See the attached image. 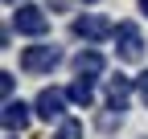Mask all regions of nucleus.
Wrapping results in <instances>:
<instances>
[{"instance_id":"f257e3e1","label":"nucleus","mask_w":148,"mask_h":139,"mask_svg":"<svg viewBox=\"0 0 148 139\" xmlns=\"http://www.w3.org/2000/svg\"><path fill=\"white\" fill-rule=\"evenodd\" d=\"M58 61H62V49H58V45H49V41L21 49V70H25V74H49Z\"/></svg>"},{"instance_id":"f03ea898","label":"nucleus","mask_w":148,"mask_h":139,"mask_svg":"<svg viewBox=\"0 0 148 139\" xmlns=\"http://www.w3.org/2000/svg\"><path fill=\"white\" fill-rule=\"evenodd\" d=\"M12 29L25 33V37H45L49 16H45V8H37V4H21V8L12 12Z\"/></svg>"},{"instance_id":"7ed1b4c3","label":"nucleus","mask_w":148,"mask_h":139,"mask_svg":"<svg viewBox=\"0 0 148 139\" xmlns=\"http://www.w3.org/2000/svg\"><path fill=\"white\" fill-rule=\"evenodd\" d=\"M115 49H119V61H140L144 57V33H140V25H132V21H119V29H115Z\"/></svg>"},{"instance_id":"20e7f679","label":"nucleus","mask_w":148,"mask_h":139,"mask_svg":"<svg viewBox=\"0 0 148 139\" xmlns=\"http://www.w3.org/2000/svg\"><path fill=\"white\" fill-rule=\"evenodd\" d=\"M66 98H70V94H62V90H53V86H45V90L37 94L33 111L41 115L45 123H53V119H62V115H66Z\"/></svg>"},{"instance_id":"39448f33","label":"nucleus","mask_w":148,"mask_h":139,"mask_svg":"<svg viewBox=\"0 0 148 139\" xmlns=\"http://www.w3.org/2000/svg\"><path fill=\"white\" fill-rule=\"evenodd\" d=\"M74 33H78L82 41H90V45H95V41H103L107 33H115V29H111V21H107V16L86 12V16H78V21H74Z\"/></svg>"},{"instance_id":"423d86ee","label":"nucleus","mask_w":148,"mask_h":139,"mask_svg":"<svg viewBox=\"0 0 148 139\" xmlns=\"http://www.w3.org/2000/svg\"><path fill=\"white\" fill-rule=\"evenodd\" d=\"M127 94H132V78H123V74H115V78H107V98H111V111H127Z\"/></svg>"},{"instance_id":"0eeeda50","label":"nucleus","mask_w":148,"mask_h":139,"mask_svg":"<svg viewBox=\"0 0 148 139\" xmlns=\"http://www.w3.org/2000/svg\"><path fill=\"white\" fill-rule=\"evenodd\" d=\"M29 127V107L25 102H4V131H25Z\"/></svg>"},{"instance_id":"6e6552de","label":"nucleus","mask_w":148,"mask_h":139,"mask_svg":"<svg viewBox=\"0 0 148 139\" xmlns=\"http://www.w3.org/2000/svg\"><path fill=\"white\" fill-rule=\"evenodd\" d=\"M74 70H78V78H99L103 74V57L95 49H82V53L74 57Z\"/></svg>"},{"instance_id":"1a4fd4ad","label":"nucleus","mask_w":148,"mask_h":139,"mask_svg":"<svg viewBox=\"0 0 148 139\" xmlns=\"http://www.w3.org/2000/svg\"><path fill=\"white\" fill-rule=\"evenodd\" d=\"M66 94H70V102H78V107H90V102H95V86H90V78H74Z\"/></svg>"},{"instance_id":"9d476101","label":"nucleus","mask_w":148,"mask_h":139,"mask_svg":"<svg viewBox=\"0 0 148 139\" xmlns=\"http://www.w3.org/2000/svg\"><path fill=\"white\" fill-rule=\"evenodd\" d=\"M53 139H82V123L78 119H62V127H58Z\"/></svg>"},{"instance_id":"9b49d317","label":"nucleus","mask_w":148,"mask_h":139,"mask_svg":"<svg viewBox=\"0 0 148 139\" xmlns=\"http://www.w3.org/2000/svg\"><path fill=\"white\" fill-rule=\"evenodd\" d=\"M12 86H16V78L12 74H0V90H4V98L12 102Z\"/></svg>"},{"instance_id":"f8f14e48","label":"nucleus","mask_w":148,"mask_h":139,"mask_svg":"<svg viewBox=\"0 0 148 139\" xmlns=\"http://www.w3.org/2000/svg\"><path fill=\"white\" fill-rule=\"evenodd\" d=\"M136 90H140V98L148 102V70H144V74H140V78H136Z\"/></svg>"},{"instance_id":"ddd939ff","label":"nucleus","mask_w":148,"mask_h":139,"mask_svg":"<svg viewBox=\"0 0 148 139\" xmlns=\"http://www.w3.org/2000/svg\"><path fill=\"white\" fill-rule=\"evenodd\" d=\"M140 8H144V16H148V0H140Z\"/></svg>"},{"instance_id":"4468645a","label":"nucleus","mask_w":148,"mask_h":139,"mask_svg":"<svg viewBox=\"0 0 148 139\" xmlns=\"http://www.w3.org/2000/svg\"><path fill=\"white\" fill-rule=\"evenodd\" d=\"M8 4H16V0H8ZM21 4H25V0H21Z\"/></svg>"},{"instance_id":"2eb2a0df","label":"nucleus","mask_w":148,"mask_h":139,"mask_svg":"<svg viewBox=\"0 0 148 139\" xmlns=\"http://www.w3.org/2000/svg\"><path fill=\"white\" fill-rule=\"evenodd\" d=\"M86 4H95V0H86Z\"/></svg>"}]
</instances>
